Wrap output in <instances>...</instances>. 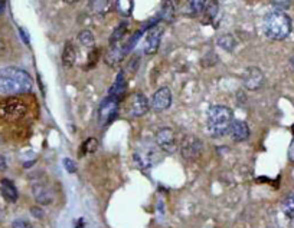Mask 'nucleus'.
Segmentation results:
<instances>
[{
  "label": "nucleus",
  "instance_id": "1",
  "mask_svg": "<svg viewBox=\"0 0 294 228\" xmlns=\"http://www.w3.org/2000/svg\"><path fill=\"white\" fill-rule=\"evenodd\" d=\"M32 91L31 75L24 69L6 66L0 69V93L22 95Z\"/></svg>",
  "mask_w": 294,
  "mask_h": 228
},
{
  "label": "nucleus",
  "instance_id": "2",
  "mask_svg": "<svg viewBox=\"0 0 294 228\" xmlns=\"http://www.w3.org/2000/svg\"><path fill=\"white\" fill-rule=\"evenodd\" d=\"M232 121H234V114L228 106L224 105L212 106L208 111V124H206L208 134L213 138L224 137L226 134H229Z\"/></svg>",
  "mask_w": 294,
  "mask_h": 228
},
{
  "label": "nucleus",
  "instance_id": "3",
  "mask_svg": "<svg viewBox=\"0 0 294 228\" xmlns=\"http://www.w3.org/2000/svg\"><path fill=\"white\" fill-rule=\"evenodd\" d=\"M293 23L284 11H271L264 19V32L272 40H282L291 33Z\"/></svg>",
  "mask_w": 294,
  "mask_h": 228
},
{
  "label": "nucleus",
  "instance_id": "4",
  "mask_svg": "<svg viewBox=\"0 0 294 228\" xmlns=\"http://www.w3.org/2000/svg\"><path fill=\"white\" fill-rule=\"evenodd\" d=\"M26 112H28L26 103L18 98H9L0 103V118H3L5 121H11V122L19 121L26 115Z\"/></svg>",
  "mask_w": 294,
  "mask_h": 228
},
{
  "label": "nucleus",
  "instance_id": "5",
  "mask_svg": "<svg viewBox=\"0 0 294 228\" xmlns=\"http://www.w3.org/2000/svg\"><path fill=\"white\" fill-rule=\"evenodd\" d=\"M118 103L120 101L113 98V96H108L106 98L103 103L100 105V109H98V122L100 125H108L116 116L118 112Z\"/></svg>",
  "mask_w": 294,
  "mask_h": 228
},
{
  "label": "nucleus",
  "instance_id": "6",
  "mask_svg": "<svg viewBox=\"0 0 294 228\" xmlns=\"http://www.w3.org/2000/svg\"><path fill=\"white\" fill-rule=\"evenodd\" d=\"M156 144L157 147L167 154H173L177 149V141L175 131L170 128H160L156 134Z\"/></svg>",
  "mask_w": 294,
  "mask_h": 228
},
{
  "label": "nucleus",
  "instance_id": "7",
  "mask_svg": "<svg viewBox=\"0 0 294 228\" xmlns=\"http://www.w3.org/2000/svg\"><path fill=\"white\" fill-rule=\"evenodd\" d=\"M32 193H34V197L39 204L49 206L54 201V191L49 187V184L47 181H44V178H34Z\"/></svg>",
  "mask_w": 294,
  "mask_h": 228
},
{
  "label": "nucleus",
  "instance_id": "8",
  "mask_svg": "<svg viewBox=\"0 0 294 228\" xmlns=\"http://www.w3.org/2000/svg\"><path fill=\"white\" fill-rule=\"evenodd\" d=\"M150 102L143 93H133L127 99V111L131 116H143L149 112Z\"/></svg>",
  "mask_w": 294,
  "mask_h": 228
},
{
  "label": "nucleus",
  "instance_id": "9",
  "mask_svg": "<svg viewBox=\"0 0 294 228\" xmlns=\"http://www.w3.org/2000/svg\"><path fill=\"white\" fill-rule=\"evenodd\" d=\"M203 149V144L198 138L185 137L180 145V152L185 160H196L199 158Z\"/></svg>",
  "mask_w": 294,
  "mask_h": 228
},
{
  "label": "nucleus",
  "instance_id": "10",
  "mask_svg": "<svg viewBox=\"0 0 294 228\" xmlns=\"http://www.w3.org/2000/svg\"><path fill=\"white\" fill-rule=\"evenodd\" d=\"M159 158H160V157H159V154L156 152V149H154L153 145H150V147H147V148L144 149H139V151L134 152V155H133L134 164H136L137 167H140V168H149V167H152Z\"/></svg>",
  "mask_w": 294,
  "mask_h": 228
},
{
  "label": "nucleus",
  "instance_id": "11",
  "mask_svg": "<svg viewBox=\"0 0 294 228\" xmlns=\"http://www.w3.org/2000/svg\"><path fill=\"white\" fill-rule=\"evenodd\" d=\"M150 105L153 108L154 111L157 112H162V111H166L170 105H172V92L167 86H163L160 89L154 92L153 98L150 101Z\"/></svg>",
  "mask_w": 294,
  "mask_h": 228
},
{
  "label": "nucleus",
  "instance_id": "12",
  "mask_svg": "<svg viewBox=\"0 0 294 228\" xmlns=\"http://www.w3.org/2000/svg\"><path fill=\"white\" fill-rule=\"evenodd\" d=\"M264 83V73L259 68H248L244 73V86L249 91H258Z\"/></svg>",
  "mask_w": 294,
  "mask_h": 228
},
{
  "label": "nucleus",
  "instance_id": "13",
  "mask_svg": "<svg viewBox=\"0 0 294 228\" xmlns=\"http://www.w3.org/2000/svg\"><path fill=\"white\" fill-rule=\"evenodd\" d=\"M162 34H163V30L157 26H154L149 30V33L146 36V40H144V53L146 55H154L157 52L160 40H162Z\"/></svg>",
  "mask_w": 294,
  "mask_h": 228
},
{
  "label": "nucleus",
  "instance_id": "14",
  "mask_svg": "<svg viewBox=\"0 0 294 228\" xmlns=\"http://www.w3.org/2000/svg\"><path fill=\"white\" fill-rule=\"evenodd\" d=\"M229 135L235 142L247 141L249 137V128L244 121L235 119V121H232V125L229 128Z\"/></svg>",
  "mask_w": 294,
  "mask_h": 228
},
{
  "label": "nucleus",
  "instance_id": "15",
  "mask_svg": "<svg viewBox=\"0 0 294 228\" xmlns=\"http://www.w3.org/2000/svg\"><path fill=\"white\" fill-rule=\"evenodd\" d=\"M0 193H2L3 198H5L8 203H16L18 198H19L18 188H16V185L13 184L12 180H9V178H3V180L0 181Z\"/></svg>",
  "mask_w": 294,
  "mask_h": 228
},
{
  "label": "nucleus",
  "instance_id": "16",
  "mask_svg": "<svg viewBox=\"0 0 294 228\" xmlns=\"http://www.w3.org/2000/svg\"><path fill=\"white\" fill-rule=\"evenodd\" d=\"M126 46L124 45H111L110 46V49H108V52L106 53V56H104V60H106L107 65H110V66H113V65H117L120 63L123 59H124V55H126Z\"/></svg>",
  "mask_w": 294,
  "mask_h": 228
},
{
  "label": "nucleus",
  "instance_id": "17",
  "mask_svg": "<svg viewBox=\"0 0 294 228\" xmlns=\"http://www.w3.org/2000/svg\"><path fill=\"white\" fill-rule=\"evenodd\" d=\"M126 86H127V83H126V75H124V70H121V72H118L117 78H116L113 86H111L110 96H113V98H116L118 101H121V98H123V95L126 92Z\"/></svg>",
  "mask_w": 294,
  "mask_h": 228
},
{
  "label": "nucleus",
  "instance_id": "18",
  "mask_svg": "<svg viewBox=\"0 0 294 228\" xmlns=\"http://www.w3.org/2000/svg\"><path fill=\"white\" fill-rule=\"evenodd\" d=\"M75 60H77V49H75V46L72 45V42L68 40V42L65 43V46H64L62 62H64V65H65L67 68H71V66H74Z\"/></svg>",
  "mask_w": 294,
  "mask_h": 228
},
{
  "label": "nucleus",
  "instance_id": "19",
  "mask_svg": "<svg viewBox=\"0 0 294 228\" xmlns=\"http://www.w3.org/2000/svg\"><path fill=\"white\" fill-rule=\"evenodd\" d=\"M127 27H129V23L121 22L117 27L114 29L113 34L110 36V45H117L118 42L124 37V34L127 33Z\"/></svg>",
  "mask_w": 294,
  "mask_h": 228
},
{
  "label": "nucleus",
  "instance_id": "20",
  "mask_svg": "<svg viewBox=\"0 0 294 228\" xmlns=\"http://www.w3.org/2000/svg\"><path fill=\"white\" fill-rule=\"evenodd\" d=\"M175 4L172 1H165L162 4V11H160V17L166 20V22H173L175 20Z\"/></svg>",
  "mask_w": 294,
  "mask_h": 228
},
{
  "label": "nucleus",
  "instance_id": "21",
  "mask_svg": "<svg viewBox=\"0 0 294 228\" xmlns=\"http://www.w3.org/2000/svg\"><path fill=\"white\" fill-rule=\"evenodd\" d=\"M218 46L222 47L226 52H232L235 49L236 40L234 39L232 34H222V36L218 37Z\"/></svg>",
  "mask_w": 294,
  "mask_h": 228
},
{
  "label": "nucleus",
  "instance_id": "22",
  "mask_svg": "<svg viewBox=\"0 0 294 228\" xmlns=\"http://www.w3.org/2000/svg\"><path fill=\"white\" fill-rule=\"evenodd\" d=\"M281 208L287 217L294 218V193H290L282 200Z\"/></svg>",
  "mask_w": 294,
  "mask_h": 228
},
{
  "label": "nucleus",
  "instance_id": "23",
  "mask_svg": "<svg viewBox=\"0 0 294 228\" xmlns=\"http://www.w3.org/2000/svg\"><path fill=\"white\" fill-rule=\"evenodd\" d=\"M205 19L206 22H211L216 17V13H218V3L216 1H205Z\"/></svg>",
  "mask_w": 294,
  "mask_h": 228
},
{
  "label": "nucleus",
  "instance_id": "24",
  "mask_svg": "<svg viewBox=\"0 0 294 228\" xmlns=\"http://www.w3.org/2000/svg\"><path fill=\"white\" fill-rule=\"evenodd\" d=\"M133 6H134V3H133L131 0H120V1L116 3V7H117L118 13H120L121 16H126V17L131 14Z\"/></svg>",
  "mask_w": 294,
  "mask_h": 228
},
{
  "label": "nucleus",
  "instance_id": "25",
  "mask_svg": "<svg viewBox=\"0 0 294 228\" xmlns=\"http://www.w3.org/2000/svg\"><path fill=\"white\" fill-rule=\"evenodd\" d=\"M78 39L81 42V45L85 47H90V49H94L95 45V37L94 34L91 33L90 30H83L81 33L78 34Z\"/></svg>",
  "mask_w": 294,
  "mask_h": 228
},
{
  "label": "nucleus",
  "instance_id": "26",
  "mask_svg": "<svg viewBox=\"0 0 294 228\" xmlns=\"http://www.w3.org/2000/svg\"><path fill=\"white\" fill-rule=\"evenodd\" d=\"M90 6H91L93 10L97 11L98 14H104L107 11H110L113 3H111V1H107V0H103V1H91Z\"/></svg>",
  "mask_w": 294,
  "mask_h": 228
},
{
  "label": "nucleus",
  "instance_id": "27",
  "mask_svg": "<svg viewBox=\"0 0 294 228\" xmlns=\"http://www.w3.org/2000/svg\"><path fill=\"white\" fill-rule=\"evenodd\" d=\"M98 149V141L95 138H90L87 141H84V144L81 145V154L87 155V154H93Z\"/></svg>",
  "mask_w": 294,
  "mask_h": 228
},
{
  "label": "nucleus",
  "instance_id": "28",
  "mask_svg": "<svg viewBox=\"0 0 294 228\" xmlns=\"http://www.w3.org/2000/svg\"><path fill=\"white\" fill-rule=\"evenodd\" d=\"M186 6H188L189 9V14L195 16V14L200 13V11H203V9H205V1H202V0L186 1Z\"/></svg>",
  "mask_w": 294,
  "mask_h": 228
},
{
  "label": "nucleus",
  "instance_id": "29",
  "mask_svg": "<svg viewBox=\"0 0 294 228\" xmlns=\"http://www.w3.org/2000/svg\"><path fill=\"white\" fill-rule=\"evenodd\" d=\"M100 53H101V50H100V49H97V47H94V49L91 50V53H90V56H88L87 68H90V69L95 68L97 62H98V59H100Z\"/></svg>",
  "mask_w": 294,
  "mask_h": 228
},
{
  "label": "nucleus",
  "instance_id": "30",
  "mask_svg": "<svg viewBox=\"0 0 294 228\" xmlns=\"http://www.w3.org/2000/svg\"><path fill=\"white\" fill-rule=\"evenodd\" d=\"M12 228H34L32 224L26 220H15L12 224Z\"/></svg>",
  "mask_w": 294,
  "mask_h": 228
},
{
  "label": "nucleus",
  "instance_id": "31",
  "mask_svg": "<svg viewBox=\"0 0 294 228\" xmlns=\"http://www.w3.org/2000/svg\"><path fill=\"white\" fill-rule=\"evenodd\" d=\"M290 1H272V6L277 9V11H282L285 10V9H288L290 7Z\"/></svg>",
  "mask_w": 294,
  "mask_h": 228
},
{
  "label": "nucleus",
  "instance_id": "32",
  "mask_svg": "<svg viewBox=\"0 0 294 228\" xmlns=\"http://www.w3.org/2000/svg\"><path fill=\"white\" fill-rule=\"evenodd\" d=\"M64 165H65V168L68 170V172H71V174H74V172L77 171V165H75V162L72 160H70V158H65L64 160Z\"/></svg>",
  "mask_w": 294,
  "mask_h": 228
},
{
  "label": "nucleus",
  "instance_id": "33",
  "mask_svg": "<svg viewBox=\"0 0 294 228\" xmlns=\"http://www.w3.org/2000/svg\"><path fill=\"white\" fill-rule=\"evenodd\" d=\"M139 62H140V59H139V56L133 57L131 60H130L129 63V70L131 72V73H134V72H137V69H139Z\"/></svg>",
  "mask_w": 294,
  "mask_h": 228
},
{
  "label": "nucleus",
  "instance_id": "34",
  "mask_svg": "<svg viewBox=\"0 0 294 228\" xmlns=\"http://www.w3.org/2000/svg\"><path fill=\"white\" fill-rule=\"evenodd\" d=\"M31 214L35 218H44V216H45L44 210L39 208V207H32V208H31Z\"/></svg>",
  "mask_w": 294,
  "mask_h": 228
},
{
  "label": "nucleus",
  "instance_id": "35",
  "mask_svg": "<svg viewBox=\"0 0 294 228\" xmlns=\"http://www.w3.org/2000/svg\"><path fill=\"white\" fill-rule=\"evenodd\" d=\"M8 170V162H6V158L0 154V171H6Z\"/></svg>",
  "mask_w": 294,
  "mask_h": 228
},
{
  "label": "nucleus",
  "instance_id": "36",
  "mask_svg": "<svg viewBox=\"0 0 294 228\" xmlns=\"http://www.w3.org/2000/svg\"><path fill=\"white\" fill-rule=\"evenodd\" d=\"M19 33L22 34L25 43H26V45H29V36H28V33H26V30H25V29H22V27H19Z\"/></svg>",
  "mask_w": 294,
  "mask_h": 228
},
{
  "label": "nucleus",
  "instance_id": "37",
  "mask_svg": "<svg viewBox=\"0 0 294 228\" xmlns=\"http://www.w3.org/2000/svg\"><path fill=\"white\" fill-rule=\"evenodd\" d=\"M288 68H290L291 72H294V55L290 57V60H288Z\"/></svg>",
  "mask_w": 294,
  "mask_h": 228
},
{
  "label": "nucleus",
  "instance_id": "38",
  "mask_svg": "<svg viewBox=\"0 0 294 228\" xmlns=\"http://www.w3.org/2000/svg\"><path fill=\"white\" fill-rule=\"evenodd\" d=\"M5 6H6V3H5V1H0V16H2L3 11H5Z\"/></svg>",
  "mask_w": 294,
  "mask_h": 228
}]
</instances>
